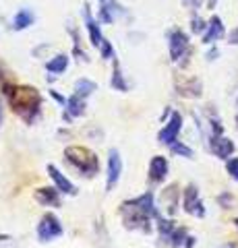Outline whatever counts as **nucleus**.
I'll use <instances>...</instances> for the list:
<instances>
[{
	"mask_svg": "<svg viewBox=\"0 0 238 248\" xmlns=\"http://www.w3.org/2000/svg\"><path fill=\"white\" fill-rule=\"evenodd\" d=\"M159 215L162 213H159L156 201H153V192H145V195L125 201L120 205V217L125 228L139 230V232H145V234L151 232V221L158 219Z\"/></svg>",
	"mask_w": 238,
	"mask_h": 248,
	"instance_id": "nucleus-1",
	"label": "nucleus"
},
{
	"mask_svg": "<svg viewBox=\"0 0 238 248\" xmlns=\"http://www.w3.org/2000/svg\"><path fill=\"white\" fill-rule=\"evenodd\" d=\"M0 89L9 99L13 112L21 116L27 124H32L42 112V95L35 87H27V85H15L9 81L0 83Z\"/></svg>",
	"mask_w": 238,
	"mask_h": 248,
	"instance_id": "nucleus-2",
	"label": "nucleus"
},
{
	"mask_svg": "<svg viewBox=\"0 0 238 248\" xmlns=\"http://www.w3.org/2000/svg\"><path fill=\"white\" fill-rule=\"evenodd\" d=\"M168 52H170V60L176 66L184 68L189 64L190 54H193V46H190L189 35L182 29L174 27L168 31Z\"/></svg>",
	"mask_w": 238,
	"mask_h": 248,
	"instance_id": "nucleus-3",
	"label": "nucleus"
},
{
	"mask_svg": "<svg viewBox=\"0 0 238 248\" xmlns=\"http://www.w3.org/2000/svg\"><path fill=\"white\" fill-rule=\"evenodd\" d=\"M64 157L68 159V164H73L79 172H83L87 178L95 176L99 172V161L97 155L94 151H89L87 147H79V145H71L64 149Z\"/></svg>",
	"mask_w": 238,
	"mask_h": 248,
	"instance_id": "nucleus-4",
	"label": "nucleus"
},
{
	"mask_svg": "<svg viewBox=\"0 0 238 248\" xmlns=\"http://www.w3.org/2000/svg\"><path fill=\"white\" fill-rule=\"evenodd\" d=\"M156 221H158L159 240H162L164 244L172 246V248H182L184 246V242H187V238H189L187 228H178L172 219H166V217H162V215H159Z\"/></svg>",
	"mask_w": 238,
	"mask_h": 248,
	"instance_id": "nucleus-5",
	"label": "nucleus"
},
{
	"mask_svg": "<svg viewBox=\"0 0 238 248\" xmlns=\"http://www.w3.org/2000/svg\"><path fill=\"white\" fill-rule=\"evenodd\" d=\"M63 223L54 213H46L40 219V226H37V238L40 242H52L54 238L63 236Z\"/></svg>",
	"mask_w": 238,
	"mask_h": 248,
	"instance_id": "nucleus-6",
	"label": "nucleus"
},
{
	"mask_svg": "<svg viewBox=\"0 0 238 248\" xmlns=\"http://www.w3.org/2000/svg\"><path fill=\"white\" fill-rule=\"evenodd\" d=\"M182 209L193 217H205V205L199 195V188L195 184H189L182 190Z\"/></svg>",
	"mask_w": 238,
	"mask_h": 248,
	"instance_id": "nucleus-7",
	"label": "nucleus"
},
{
	"mask_svg": "<svg viewBox=\"0 0 238 248\" xmlns=\"http://www.w3.org/2000/svg\"><path fill=\"white\" fill-rule=\"evenodd\" d=\"M180 130H182V114H180V112H170V118L166 120L164 128L159 130L158 141L162 143V145H168V147H170L172 143L178 141Z\"/></svg>",
	"mask_w": 238,
	"mask_h": 248,
	"instance_id": "nucleus-8",
	"label": "nucleus"
},
{
	"mask_svg": "<svg viewBox=\"0 0 238 248\" xmlns=\"http://www.w3.org/2000/svg\"><path fill=\"white\" fill-rule=\"evenodd\" d=\"M83 21H85V29H87V35H89V44L97 50L99 46L104 44L106 37L102 35V27H99L97 17H94V13H91V9H89L87 4L83 6Z\"/></svg>",
	"mask_w": 238,
	"mask_h": 248,
	"instance_id": "nucleus-9",
	"label": "nucleus"
},
{
	"mask_svg": "<svg viewBox=\"0 0 238 248\" xmlns=\"http://www.w3.org/2000/svg\"><path fill=\"white\" fill-rule=\"evenodd\" d=\"M120 15H127V9L122 6L118 0H106V2L99 4L97 9V21L99 23H106V25H112L114 21H116Z\"/></svg>",
	"mask_w": 238,
	"mask_h": 248,
	"instance_id": "nucleus-10",
	"label": "nucleus"
},
{
	"mask_svg": "<svg viewBox=\"0 0 238 248\" xmlns=\"http://www.w3.org/2000/svg\"><path fill=\"white\" fill-rule=\"evenodd\" d=\"M222 37H226V25H224V21H222V17L213 15V17L207 21V29L201 35V42L205 46H213L216 42H220Z\"/></svg>",
	"mask_w": 238,
	"mask_h": 248,
	"instance_id": "nucleus-11",
	"label": "nucleus"
},
{
	"mask_svg": "<svg viewBox=\"0 0 238 248\" xmlns=\"http://www.w3.org/2000/svg\"><path fill=\"white\" fill-rule=\"evenodd\" d=\"M168 172H170V164H168V159L164 155H153L151 161H149V182L153 184H162L166 178H168Z\"/></svg>",
	"mask_w": 238,
	"mask_h": 248,
	"instance_id": "nucleus-12",
	"label": "nucleus"
},
{
	"mask_svg": "<svg viewBox=\"0 0 238 248\" xmlns=\"http://www.w3.org/2000/svg\"><path fill=\"white\" fill-rule=\"evenodd\" d=\"M209 149H211V153L216 155V157H220V159H230V157H232V153L236 151V147H234V143L230 141L228 137H224V135H211V137H209Z\"/></svg>",
	"mask_w": 238,
	"mask_h": 248,
	"instance_id": "nucleus-13",
	"label": "nucleus"
},
{
	"mask_svg": "<svg viewBox=\"0 0 238 248\" xmlns=\"http://www.w3.org/2000/svg\"><path fill=\"white\" fill-rule=\"evenodd\" d=\"M122 174V157L118 149H112L108 155V174H106V190H112L118 184Z\"/></svg>",
	"mask_w": 238,
	"mask_h": 248,
	"instance_id": "nucleus-14",
	"label": "nucleus"
},
{
	"mask_svg": "<svg viewBox=\"0 0 238 248\" xmlns=\"http://www.w3.org/2000/svg\"><path fill=\"white\" fill-rule=\"evenodd\" d=\"M48 174H50V178H52V182H54V186H56L60 192H63V195H68V197L77 195L75 184L68 180V178H66L63 172H60V170H58L54 164H50V166H48Z\"/></svg>",
	"mask_w": 238,
	"mask_h": 248,
	"instance_id": "nucleus-15",
	"label": "nucleus"
},
{
	"mask_svg": "<svg viewBox=\"0 0 238 248\" xmlns=\"http://www.w3.org/2000/svg\"><path fill=\"white\" fill-rule=\"evenodd\" d=\"M35 201L46 207H60V190L56 186H42L35 190Z\"/></svg>",
	"mask_w": 238,
	"mask_h": 248,
	"instance_id": "nucleus-16",
	"label": "nucleus"
},
{
	"mask_svg": "<svg viewBox=\"0 0 238 248\" xmlns=\"http://www.w3.org/2000/svg\"><path fill=\"white\" fill-rule=\"evenodd\" d=\"M176 89H178V95L182 97H201L203 93V87H201V81L195 79V77H190V79H182L176 83Z\"/></svg>",
	"mask_w": 238,
	"mask_h": 248,
	"instance_id": "nucleus-17",
	"label": "nucleus"
},
{
	"mask_svg": "<svg viewBox=\"0 0 238 248\" xmlns=\"http://www.w3.org/2000/svg\"><path fill=\"white\" fill-rule=\"evenodd\" d=\"M178 197H180L178 184H170L162 190V205L168 211V215H174L176 211H178Z\"/></svg>",
	"mask_w": 238,
	"mask_h": 248,
	"instance_id": "nucleus-18",
	"label": "nucleus"
},
{
	"mask_svg": "<svg viewBox=\"0 0 238 248\" xmlns=\"http://www.w3.org/2000/svg\"><path fill=\"white\" fill-rule=\"evenodd\" d=\"M83 114H85V99L79 97L77 93H73L66 102V108H64V120L71 122L73 118H79Z\"/></svg>",
	"mask_w": 238,
	"mask_h": 248,
	"instance_id": "nucleus-19",
	"label": "nucleus"
},
{
	"mask_svg": "<svg viewBox=\"0 0 238 248\" xmlns=\"http://www.w3.org/2000/svg\"><path fill=\"white\" fill-rule=\"evenodd\" d=\"M68 68V56L66 54H56L54 58H50L46 62V71L50 73V81H54L58 75H63Z\"/></svg>",
	"mask_w": 238,
	"mask_h": 248,
	"instance_id": "nucleus-20",
	"label": "nucleus"
},
{
	"mask_svg": "<svg viewBox=\"0 0 238 248\" xmlns=\"http://www.w3.org/2000/svg\"><path fill=\"white\" fill-rule=\"evenodd\" d=\"M35 23V15L32 9H19L13 17V29L15 31H25Z\"/></svg>",
	"mask_w": 238,
	"mask_h": 248,
	"instance_id": "nucleus-21",
	"label": "nucleus"
},
{
	"mask_svg": "<svg viewBox=\"0 0 238 248\" xmlns=\"http://www.w3.org/2000/svg\"><path fill=\"white\" fill-rule=\"evenodd\" d=\"M110 87H112V89H116V91H122V93H125V91L128 89V83L125 81V75H122V71H120L118 60H114V71H112Z\"/></svg>",
	"mask_w": 238,
	"mask_h": 248,
	"instance_id": "nucleus-22",
	"label": "nucleus"
},
{
	"mask_svg": "<svg viewBox=\"0 0 238 248\" xmlns=\"http://www.w3.org/2000/svg\"><path fill=\"white\" fill-rule=\"evenodd\" d=\"M94 91H97V85H95L94 81L85 79V77H81V79L75 83V93H77L79 97H83V99H87Z\"/></svg>",
	"mask_w": 238,
	"mask_h": 248,
	"instance_id": "nucleus-23",
	"label": "nucleus"
},
{
	"mask_svg": "<svg viewBox=\"0 0 238 248\" xmlns=\"http://www.w3.org/2000/svg\"><path fill=\"white\" fill-rule=\"evenodd\" d=\"M170 151L174 153V155H178V157H187V159H193V149H190L189 145H184L182 141H176V143H172L170 145Z\"/></svg>",
	"mask_w": 238,
	"mask_h": 248,
	"instance_id": "nucleus-24",
	"label": "nucleus"
},
{
	"mask_svg": "<svg viewBox=\"0 0 238 248\" xmlns=\"http://www.w3.org/2000/svg\"><path fill=\"white\" fill-rule=\"evenodd\" d=\"M97 52H99V56H102L104 60H116V50H114V46H112V42H108V40H104V44L97 48Z\"/></svg>",
	"mask_w": 238,
	"mask_h": 248,
	"instance_id": "nucleus-25",
	"label": "nucleus"
},
{
	"mask_svg": "<svg viewBox=\"0 0 238 248\" xmlns=\"http://www.w3.org/2000/svg\"><path fill=\"white\" fill-rule=\"evenodd\" d=\"M205 29H207V21H203L199 15H193V17H190V31H193L195 35H203Z\"/></svg>",
	"mask_w": 238,
	"mask_h": 248,
	"instance_id": "nucleus-26",
	"label": "nucleus"
},
{
	"mask_svg": "<svg viewBox=\"0 0 238 248\" xmlns=\"http://www.w3.org/2000/svg\"><path fill=\"white\" fill-rule=\"evenodd\" d=\"M226 172L230 174V178H232V180L238 182V157L226 159Z\"/></svg>",
	"mask_w": 238,
	"mask_h": 248,
	"instance_id": "nucleus-27",
	"label": "nucleus"
},
{
	"mask_svg": "<svg viewBox=\"0 0 238 248\" xmlns=\"http://www.w3.org/2000/svg\"><path fill=\"white\" fill-rule=\"evenodd\" d=\"M218 203L222 205V209H232V205H234V197L230 195V192H222V195L218 197Z\"/></svg>",
	"mask_w": 238,
	"mask_h": 248,
	"instance_id": "nucleus-28",
	"label": "nucleus"
},
{
	"mask_svg": "<svg viewBox=\"0 0 238 248\" xmlns=\"http://www.w3.org/2000/svg\"><path fill=\"white\" fill-rule=\"evenodd\" d=\"M97 230H99V236H102V240H99V248H112V244L108 242V234H106V230L102 226V221L97 223Z\"/></svg>",
	"mask_w": 238,
	"mask_h": 248,
	"instance_id": "nucleus-29",
	"label": "nucleus"
},
{
	"mask_svg": "<svg viewBox=\"0 0 238 248\" xmlns=\"http://www.w3.org/2000/svg\"><path fill=\"white\" fill-rule=\"evenodd\" d=\"M50 95H52V97H54V99H56V102H58L60 106H63V108H66V102H68V97H64V95H60V93H58V91H54V89H50Z\"/></svg>",
	"mask_w": 238,
	"mask_h": 248,
	"instance_id": "nucleus-30",
	"label": "nucleus"
},
{
	"mask_svg": "<svg viewBox=\"0 0 238 248\" xmlns=\"http://www.w3.org/2000/svg\"><path fill=\"white\" fill-rule=\"evenodd\" d=\"M228 44H230V46H238V27H234V29L228 33Z\"/></svg>",
	"mask_w": 238,
	"mask_h": 248,
	"instance_id": "nucleus-31",
	"label": "nucleus"
},
{
	"mask_svg": "<svg viewBox=\"0 0 238 248\" xmlns=\"http://www.w3.org/2000/svg\"><path fill=\"white\" fill-rule=\"evenodd\" d=\"M205 56H207V60H216V58L220 56V50L216 48V44H213V46H211V50H209V52H207V54H205Z\"/></svg>",
	"mask_w": 238,
	"mask_h": 248,
	"instance_id": "nucleus-32",
	"label": "nucleus"
},
{
	"mask_svg": "<svg viewBox=\"0 0 238 248\" xmlns=\"http://www.w3.org/2000/svg\"><path fill=\"white\" fill-rule=\"evenodd\" d=\"M195 242H197V238L189 234V238H187V242H184V246H182V248H193V246H195Z\"/></svg>",
	"mask_w": 238,
	"mask_h": 248,
	"instance_id": "nucleus-33",
	"label": "nucleus"
},
{
	"mask_svg": "<svg viewBox=\"0 0 238 248\" xmlns=\"http://www.w3.org/2000/svg\"><path fill=\"white\" fill-rule=\"evenodd\" d=\"M182 2L187 4V6H193V9H197V6H199V2H201V0H182Z\"/></svg>",
	"mask_w": 238,
	"mask_h": 248,
	"instance_id": "nucleus-34",
	"label": "nucleus"
},
{
	"mask_svg": "<svg viewBox=\"0 0 238 248\" xmlns=\"http://www.w3.org/2000/svg\"><path fill=\"white\" fill-rule=\"evenodd\" d=\"M205 2H207V9H209V11H213V9H216V6H218V2H220V0H205Z\"/></svg>",
	"mask_w": 238,
	"mask_h": 248,
	"instance_id": "nucleus-35",
	"label": "nucleus"
},
{
	"mask_svg": "<svg viewBox=\"0 0 238 248\" xmlns=\"http://www.w3.org/2000/svg\"><path fill=\"white\" fill-rule=\"evenodd\" d=\"M224 248H238V246H236V244H226Z\"/></svg>",
	"mask_w": 238,
	"mask_h": 248,
	"instance_id": "nucleus-36",
	"label": "nucleus"
},
{
	"mask_svg": "<svg viewBox=\"0 0 238 248\" xmlns=\"http://www.w3.org/2000/svg\"><path fill=\"white\" fill-rule=\"evenodd\" d=\"M0 124H2V108H0Z\"/></svg>",
	"mask_w": 238,
	"mask_h": 248,
	"instance_id": "nucleus-37",
	"label": "nucleus"
},
{
	"mask_svg": "<svg viewBox=\"0 0 238 248\" xmlns=\"http://www.w3.org/2000/svg\"><path fill=\"white\" fill-rule=\"evenodd\" d=\"M234 226H236V230H238V217H236V219H234Z\"/></svg>",
	"mask_w": 238,
	"mask_h": 248,
	"instance_id": "nucleus-38",
	"label": "nucleus"
},
{
	"mask_svg": "<svg viewBox=\"0 0 238 248\" xmlns=\"http://www.w3.org/2000/svg\"><path fill=\"white\" fill-rule=\"evenodd\" d=\"M236 128H238V114H236Z\"/></svg>",
	"mask_w": 238,
	"mask_h": 248,
	"instance_id": "nucleus-39",
	"label": "nucleus"
},
{
	"mask_svg": "<svg viewBox=\"0 0 238 248\" xmlns=\"http://www.w3.org/2000/svg\"><path fill=\"white\" fill-rule=\"evenodd\" d=\"M99 2H106V0H99Z\"/></svg>",
	"mask_w": 238,
	"mask_h": 248,
	"instance_id": "nucleus-40",
	"label": "nucleus"
}]
</instances>
